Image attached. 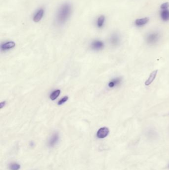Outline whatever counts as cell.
Here are the masks:
<instances>
[{"mask_svg":"<svg viewBox=\"0 0 169 170\" xmlns=\"http://www.w3.org/2000/svg\"><path fill=\"white\" fill-rule=\"evenodd\" d=\"M44 14H45V10L44 9L40 8L38 9L37 10L35 11V14L33 16V20L35 23H38L43 18Z\"/></svg>","mask_w":169,"mask_h":170,"instance_id":"obj_2","label":"cell"},{"mask_svg":"<svg viewBox=\"0 0 169 170\" xmlns=\"http://www.w3.org/2000/svg\"><path fill=\"white\" fill-rule=\"evenodd\" d=\"M157 72H158V71L155 70L151 73L148 79L146 81L145 83V85L146 86H149L153 82L154 79H155L156 77Z\"/></svg>","mask_w":169,"mask_h":170,"instance_id":"obj_10","label":"cell"},{"mask_svg":"<svg viewBox=\"0 0 169 170\" xmlns=\"http://www.w3.org/2000/svg\"><path fill=\"white\" fill-rule=\"evenodd\" d=\"M68 100H69V97H68V96H65V97H64L63 98H61V99L58 102V105H63L64 103H65L66 102H67Z\"/></svg>","mask_w":169,"mask_h":170,"instance_id":"obj_16","label":"cell"},{"mask_svg":"<svg viewBox=\"0 0 169 170\" xmlns=\"http://www.w3.org/2000/svg\"><path fill=\"white\" fill-rule=\"evenodd\" d=\"M6 105V102H3L0 103V108H2Z\"/></svg>","mask_w":169,"mask_h":170,"instance_id":"obj_18","label":"cell"},{"mask_svg":"<svg viewBox=\"0 0 169 170\" xmlns=\"http://www.w3.org/2000/svg\"><path fill=\"white\" fill-rule=\"evenodd\" d=\"M20 166L18 163H13L11 164L9 166L10 170H19L20 169Z\"/></svg>","mask_w":169,"mask_h":170,"instance_id":"obj_15","label":"cell"},{"mask_svg":"<svg viewBox=\"0 0 169 170\" xmlns=\"http://www.w3.org/2000/svg\"><path fill=\"white\" fill-rule=\"evenodd\" d=\"M92 49L95 50H100L103 49L104 47V44L102 41L99 40H95L93 41L91 43Z\"/></svg>","mask_w":169,"mask_h":170,"instance_id":"obj_6","label":"cell"},{"mask_svg":"<svg viewBox=\"0 0 169 170\" xmlns=\"http://www.w3.org/2000/svg\"><path fill=\"white\" fill-rule=\"evenodd\" d=\"M169 3L168 2L163 3L161 6V8L163 10H166L167 8H169Z\"/></svg>","mask_w":169,"mask_h":170,"instance_id":"obj_17","label":"cell"},{"mask_svg":"<svg viewBox=\"0 0 169 170\" xmlns=\"http://www.w3.org/2000/svg\"><path fill=\"white\" fill-rule=\"evenodd\" d=\"M159 35L157 33H152L147 36L146 41L149 44H153L156 43L159 39Z\"/></svg>","mask_w":169,"mask_h":170,"instance_id":"obj_3","label":"cell"},{"mask_svg":"<svg viewBox=\"0 0 169 170\" xmlns=\"http://www.w3.org/2000/svg\"><path fill=\"white\" fill-rule=\"evenodd\" d=\"M122 81V79L121 78L117 77V78L112 80L111 81L109 82L108 86L110 88H113L116 86H119V85H120Z\"/></svg>","mask_w":169,"mask_h":170,"instance_id":"obj_7","label":"cell"},{"mask_svg":"<svg viewBox=\"0 0 169 170\" xmlns=\"http://www.w3.org/2000/svg\"><path fill=\"white\" fill-rule=\"evenodd\" d=\"M149 19L148 18H142V19H137L135 21V25L137 27H142L149 22Z\"/></svg>","mask_w":169,"mask_h":170,"instance_id":"obj_11","label":"cell"},{"mask_svg":"<svg viewBox=\"0 0 169 170\" xmlns=\"http://www.w3.org/2000/svg\"><path fill=\"white\" fill-rule=\"evenodd\" d=\"M109 133V129L107 127H102L97 132V137L98 138H104L108 136Z\"/></svg>","mask_w":169,"mask_h":170,"instance_id":"obj_4","label":"cell"},{"mask_svg":"<svg viewBox=\"0 0 169 170\" xmlns=\"http://www.w3.org/2000/svg\"><path fill=\"white\" fill-rule=\"evenodd\" d=\"M161 18L164 21H168L169 20V11L167 10H163L161 12Z\"/></svg>","mask_w":169,"mask_h":170,"instance_id":"obj_13","label":"cell"},{"mask_svg":"<svg viewBox=\"0 0 169 170\" xmlns=\"http://www.w3.org/2000/svg\"><path fill=\"white\" fill-rule=\"evenodd\" d=\"M111 44L113 46H118L120 42V37L116 33H114L111 36L110 38Z\"/></svg>","mask_w":169,"mask_h":170,"instance_id":"obj_8","label":"cell"},{"mask_svg":"<svg viewBox=\"0 0 169 170\" xmlns=\"http://www.w3.org/2000/svg\"><path fill=\"white\" fill-rule=\"evenodd\" d=\"M73 11V6L69 2H65L58 8L55 15V22L58 25H63L68 22Z\"/></svg>","mask_w":169,"mask_h":170,"instance_id":"obj_1","label":"cell"},{"mask_svg":"<svg viewBox=\"0 0 169 170\" xmlns=\"http://www.w3.org/2000/svg\"><path fill=\"white\" fill-rule=\"evenodd\" d=\"M60 93L61 91L60 89H57V90H55V91H54V92H52L50 96L51 100L52 101L55 100L59 97Z\"/></svg>","mask_w":169,"mask_h":170,"instance_id":"obj_14","label":"cell"},{"mask_svg":"<svg viewBox=\"0 0 169 170\" xmlns=\"http://www.w3.org/2000/svg\"><path fill=\"white\" fill-rule=\"evenodd\" d=\"M59 135L58 133H55L51 136L48 141V146L50 147H53L56 145V144L59 141Z\"/></svg>","mask_w":169,"mask_h":170,"instance_id":"obj_5","label":"cell"},{"mask_svg":"<svg viewBox=\"0 0 169 170\" xmlns=\"http://www.w3.org/2000/svg\"><path fill=\"white\" fill-rule=\"evenodd\" d=\"M15 43L14 41L6 42L5 43L2 44L1 48L2 50H6L8 49H11L15 47Z\"/></svg>","mask_w":169,"mask_h":170,"instance_id":"obj_9","label":"cell"},{"mask_svg":"<svg viewBox=\"0 0 169 170\" xmlns=\"http://www.w3.org/2000/svg\"><path fill=\"white\" fill-rule=\"evenodd\" d=\"M105 22V16L103 15L99 16L97 19L96 22L97 27L99 28H103Z\"/></svg>","mask_w":169,"mask_h":170,"instance_id":"obj_12","label":"cell"}]
</instances>
